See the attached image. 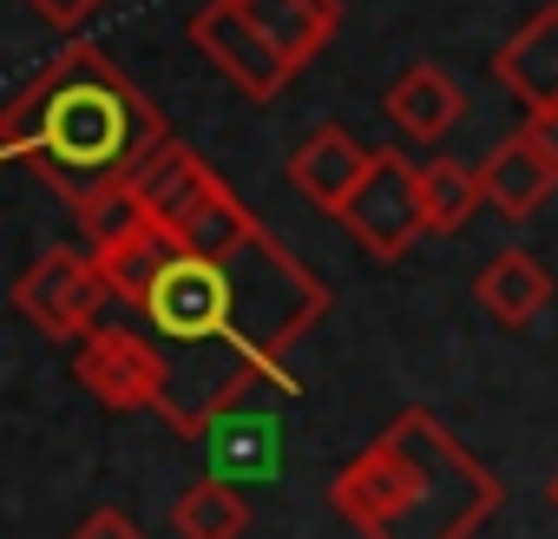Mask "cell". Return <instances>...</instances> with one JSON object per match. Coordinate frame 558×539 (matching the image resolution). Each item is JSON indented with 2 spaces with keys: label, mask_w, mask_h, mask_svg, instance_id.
<instances>
[{
  "label": "cell",
  "mask_w": 558,
  "mask_h": 539,
  "mask_svg": "<svg viewBox=\"0 0 558 539\" xmlns=\"http://www.w3.org/2000/svg\"><path fill=\"white\" fill-rule=\"evenodd\" d=\"M493 80L532 112L558 106V8H538L499 53H493Z\"/></svg>",
  "instance_id": "obj_10"
},
{
  "label": "cell",
  "mask_w": 558,
  "mask_h": 539,
  "mask_svg": "<svg viewBox=\"0 0 558 539\" xmlns=\"http://www.w3.org/2000/svg\"><path fill=\"white\" fill-rule=\"evenodd\" d=\"M368 165H375V152H368L349 125H316V132L290 152V165H283V171H290V184H296L316 211H329V217H336V211L355 197V184L368 178Z\"/></svg>",
  "instance_id": "obj_9"
},
{
  "label": "cell",
  "mask_w": 558,
  "mask_h": 539,
  "mask_svg": "<svg viewBox=\"0 0 558 539\" xmlns=\"http://www.w3.org/2000/svg\"><path fill=\"white\" fill-rule=\"evenodd\" d=\"M66 539H145V532H138V519H132V513H119V506H99V513H86V519L66 532Z\"/></svg>",
  "instance_id": "obj_19"
},
{
  "label": "cell",
  "mask_w": 558,
  "mask_h": 539,
  "mask_svg": "<svg viewBox=\"0 0 558 539\" xmlns=\"http://www.w3.org/2000/svg\"><path fill=\"white\" fill-rule=\"evenodd\" d=\"M112 284H106V270L93 263V250H40L27 270H21V284H14V310L53 336V343H86L99 330V310H106Z\"/></svg>",
  "instance_id": "obj_5"
},
{
  "label": "cell",
  "mask_w": 558,
  "mask_h": 539,
  "mask_svg": "<svg viewBox=\"0 0 558 539\" xmlns=\"http://www.w3.org/2000/svg\"><path fill=\"white\" fill-rule=\"evenodd\" d=\"M27 8H34V14H40L60 40H73L93 14H106V0H27Z\"/></svg>",
  "instance_id": "obj_18"
},
{
  "label": "cell",
  "mask_w": 558,
  "mask_h": 539,
  "mask_svg": "<svg viewBox=\"0 0 558 539\" xmlns=\"http://www.w3.org/2000/svg\"><path fill=\"white\" fill-rule=\"evenodd\" d=\"M296 73L342 34V0H230Z\"/></svg>",
  "instance_id": "obj_11"
},
{
  "label": "cell",
  "mask_w": 558,
  "mask_h": 539,
  "mask_svg": "<svg viewBox=\"0 0 558 539\" xmlns=\"http://www.w3.org/2000/svg\"><path fill=\"white\" fill-rule=\"evenodd\" d=\"M499 474L427 408H401L329 480V506L362 539H473L499 513Z\"/></svg>",
  "instance_id": "obj_3"
},
{
  "label": "cell",
  "mask_w": 558,
  "mask_h": 539,
  "mask_svg": "<svg viewBox=\"0 0 558 539\" xmlns=\"http://www.w3.org/2000/svg\"><path fill=\"white\" fill-rule=\"evenodd\" d=\"M525 132H532V139H538V152H545V158L558 165V106H545V112H532V119H525Z\"/></svg>",
  "instance_id": "obj_20"
},
{
  "label": "cell",
  "mask_w": 558,
  "mask_h": 539,
  "mask_svg": "<svg viewBox=\"0 0 558 539\" xmlns=\"http://www.w3.org/2000/svg\"><path fill=\"white\" fill-rule=\"evenodd\" d=\"M545 500H551V513H558V474H551V487H545Z\"/></svg>",
  "instance_id": "obj_21"
},
{
  "label": "cell",
  "mask_w": 558,
  "mask_h": 539,
  "mask_svg": "<svg viewBox=\"0 0 558 539\" xmlns=\"http://www.w3.org/2000/svg\"><path fill=\"white\" fill-rule=\"evenodd\" d=\"M132 197L145 204V217L178 243V250H223L236 237L256 230V211L178 139H165L138 171H132Z\"/></svg>",
  "instance_id": "obj_4"
},
{
  "label": "cell",
  "mask_w": 558,
  "mask_h": 539,
  "mask_svg": "<svg viewBox=\"0 0 558 539\" xmlns=\"http://www.w3.org/2000/svg\"><path fill=\"white\" fill-rule=\"evenodd\" d=\"M171 139L165 112L125 80V67L99 47L53 53L0 119V152L47 178L73 211L132 184V171Z\"/></svg>",
  "instance_id": "obj_2"
},
{
  "label": "cell",
  "mask_w": 558,
  "mask_h": 539,
  "mask_svg": "<svg viewBox=\"0 0 558 539\" xmlns=\"http://www.w3.org/2000/svg\"><path fill=\"white\" fill-rule=\"evenodd\" d=\"M381 112L408 132V139H421V145H434V139H447L460 119H466V93H460V80L447 73V67H434V60H421V67H408L395 86H388V99H381Z\"/></svg>",
  "instance_id": "obj_13"
},
{
  "label": "cell",
  "mask_w": 558,
  "mask_h": 539,
  "mask_svg": "<svg viewBox=\"0 0 558 539\" xmlns=\"http://www.w3.org/2000/svg\"><path fill=\"white\" fill-rule=\"evenodd\" d=\"M473 297L499 330H525L551 310V270L525 250H493L486 270L473 277Z\"/></svg>",
  "instance_id": "obj_14"
},
{
  "label": "cell",
  "mask_w": 558,
  "mask_h": 539,
  "mask_svg": "<svg viewBox=\"0 0 558 539\" xmlns=\"http://www.w3.org/2000/svg\"><path fill=\"white\" fill-rule=\"evenodd\" d=\"M349 224V237L375 256V263H395L414 250V237L427 230V191H421V171L401 158V152H375L368 178L355 184V197L336 211Z\"/></svg>",
  "instance_id": "obj_7"
},
{
  "label": "cell",
  "mask_w": 558,
  "mask_h": 539,
  "mask_svg": "<svg viewBox=\"0 0 558 539\" xmlns=\"http://www.w3.org/2000/svg\"><path fill=\"white\" fill-rule=\"evenodd\" d=\"M551 184H558V165L538 152L532 132H512V139L493 145V158L480 165V191H486V204H493L506 224H525V217L551 197Z\"/></svg>",
  "instance_id": "obj_12"
},
{
  "label": "cell",
  "mask_w": 558,
  "mask_h": 539,
  "mask_svg": "<svg viewBox=\"0 0 558 539\" xmlns=\"http://www.w3.org/2000/svg\"><path fill=\"white\" fill-rule=\"evenodd\" d=\"M421 191H427V230H434V237H453V230L486 204L480 171H466L460 158H434V165L421 171Z\"/></svg>",
  "instance_id": "obj_17"
},
{
  "label": "cell",
  "mask_w": 558,
  "mask_h": 539,
  "mask_svg": "<svg viewBox=\"0 0 558 539\" xmlns=\"http://www.w3.org/2000/svg\"><path fill=\"white\" fill-rule=\"evenodd\" d=\"M73 375L80 388L112 408V415H145V408H165V388H171V362L151 336L138 330H119V323H99L80 349H73Z\"/></svg>",
  "instance_id": "obj_6"
},
{
  "label": "cell",
  "mask_w": 558,
  "mask_h": 539,
  "mask_svg": "<svg viewBox=\"0 0 558 539\" xmlns=\"http://www.w3.org/2000/svg\"><path fill=\"white\" fill-rule=\"evenodd\" d=\"M204 447H210V474H223V480H276L283 474V421L276 415H236L230 408L210 421Z\"/></svg>",
  "instance_id": "obj_15"
},
{
  "label": "cell",
  "mask_w": 558,
  "mask_h": 539,
  "mask_svg": "<svg viewBox=\"0 0 558 539\" xmlns=\"http://www.w3.org/2000/svg\"><path fill=\"white\" fill-rule=\"evenodd\" d=\"M191 47L243 93V99H256V106H269V99H283V86L296 80V67L276 53L230 0H210V8H197L191 14Z\"/></svg>",
  "instance_id": "obj_8"
},
{
  "label": "cell",
  "mask_w": 558,
  "mask_h": 539,
  "mask_svg": "<svg viewBox=\"0 0 558 539\" xmlns=\"http://www.w3.org/2000/svg\"><path fill=\"white\" fill-rule=\"evenodd\" d=\"M138 316L171 362L158 415L184 441H204L256 382H276L283 395L303 388L290 349L329 316V284L256 224L223 250H171Z\"/></svg>",
  "instance_id": "obj_1"
},
{
  "label": "cell",
  "mask_w": 558,
  "mask_h": 539,
  "mask_svg": "<svg viewBox=\"0 0 558 539\" xmlns=\"http://www.w3.org/2000/svg\"><path fill=\"white\" fill-rule=\"evenodd\" d=\"M171 526H178V539H243V526H250L243 480H223V474L191 480L171 506Z\"/></svg>",
  "instance_id": "obj_16"
}]
</instances>
